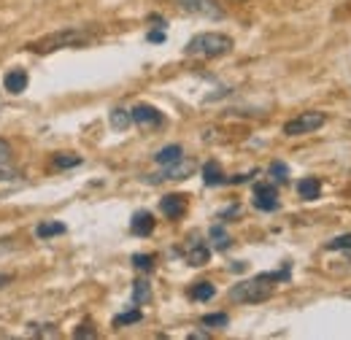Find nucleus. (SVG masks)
I'll return each instance as SVG.
<instances>
[{
  "instance_id": "f257e3e1",
  "label": "nucleus",
  "mask_w": 351,
  "mask_h": 340,
  "mask_svg": "<svg viewBox=\"0 0 351 340\" xmlns=\"http://www.w3.org/2000/svg\"><path fill=\"white\" fill-rule=\"evenodd\" d=\"M278 281H289V262L281 270H276V273H260V276H254L249 281L235 284L230 289V300L232 302H263V300L273 295Z\"/></svg>"
},
{
  "instance_id": "f03ea898",
  "label": "nucleus",
  "mask_w": 351,
  "mask_h": 340,
  "mask_svg": "<svg viewBox=\"0 0 351 340\" xmlns=\"http://www.w3.org/2000/svg\"><path fill=\"white\" fill-rule=\"evenodd\" d=\"M232 49V38L224 33H200L186 43V54L189 57H221Z\"/></svg>"
},
{
  "instance_id": "7ed1b4c3",
  "label": "nucleus",
  "mask_w": 351,
  "mask_h": 340,
  "mask_svg": "<svg viewBox=\"0 0 351 340\" xmlns=\"http://www.w3.org/2000/svg\"><path fill=\"white\" fill-rule=\"evenodd\" d=\"M87 41H89L87 33H82V30H65V33L49 36V38L41 43H33L30 49H36V51H49V49H62V46H82V43H87Z\"/></svg>"
},
{
  "instance_id": "20e7f679",
  "label": "nucleus",
  "mask_w": 351,
  "mask_h": 340,
  "mask_svg": "<svg viewBox=\"0 0 351 340\" xmlns=\"http://www.w3.org/2000/svg\"><path fill=\"white\" fill-rule=\"evenodd\" d=\"M322 125H324V114H319V111H303L300 117H295V119H289L284 125V132L287 135H306V132H316Z\"/></svg>"
},
{
  "instance_id": "39448f33",
  "label": "nucleus",
  "mask_w": 351,
  "mask_h": 340,
  "mask_svg": "<svg viewBox=\"0 0 351 340\" xmlns=\"http://www.w3.org/2000/svg\"><path fill=\"white\" fill-rule=\"evenodd\" d=\"M176 3L181 11H186L192 16H203V19H221L224 16L217 0H176Z\"/></svg>"
},
{
  "instance_id": "423d86ee",
  "label": "nucleus",
  "mask_w": 351,
  "mask_h": 340,
  "mask_svg": "<svg viewBox=\"0 0 351 340\" xmlns=\"http://www.w3.org/2000/svg\"><path fill=\"white\" fill-rule=\"evenodd\" d=\"M195 160H178L173 165H162V173H157L154 178H149V181H184V178H189L192 173H195Z\"/></svg>"
},
{
  "instance_id": "0eeeda50",
  "label": "nucleus",
  "mask_w": 351,
  "mask_h": 340,
  "mask_svg": "<svg viewBox=\"0 0 351 340\" xmlns=\"http://www.w3.org/2000/svg\"><path fill=\"white\" fill-rule=\"evenodd\" d=\"M130 114H132V122H135L138 127H160V125L165 122L162 114H160L154 106H146V103L135 106Z\"/></svg>"
},
{
  "instance_id": "6e6552de",
  "label": "nucleus",
  "mask_w": 351,
  "mask_h": 340,
  "mask_svg": "<svg viewBox=\"0 0 351 340\" xmlns=\"http://www.w3.org/2000/svg\"><path fill=\"white\" fill-rule=\"evenodd\" d=\"M254 208H260V211H276L278 208V189L273 184H257L254 186Z\"/></svg>"
},
{
  "instance_id": "1a4fd4ad",
  "label": "nucleus",
  "mask_w": 351,
  "mask_h": 340,
  "mask_svg": "<svg viewBox=\"0 0 351 340\" xmlns=\"http://www.w3.org/2000/svg\"><path fill=\"white\" fill-rule=\"evenodd\" d=\"M16 178H19V170L14 165V151L0 138V181H16Z\"/></svg>"
},
{
  "instance_id": "9d476101",
  "label": "nucleus",
  "mask_w": 351,
  "mask_h": 340,
  "mask_svg": "<svg viewBox=\"0 0 351 340\" xmlns=\"http://www.w3.org/2000/svg\"><path fill=\"white\" fill-rule=\"evenodd\" d=\"M154 216L149 211H138L135 216H132V221H130V230L138 235V238H146V235H152L154 232Z\"/></svg>"
},
{
  "instance_id": "9b49d317",
  "label": "nucleus",
  "mask_w": 351,
  "mask_h": 340,
  "mask_svg": "<svg viewBox=\"0 0 351 340\" xmlns=\"http://www.w3.org/2000/svg\"><path fill=\"white\" fill-rule=\"evenodd\" d=\"M160 211L165 213L168 219H181L184 211H186V200H184V195H168V197H162Z\"/></svg>"
},
{
  "instance_id": "f8f14e48",
  "label": "nucleus",
  "mask_w": 351,
  "mask_h": 340,
  "mask_svg": "<svg viewBox=\"0 0 351 340\" xmlns=\"http://www.w3.org/2000/svg\"><path fill=\"white\" fill-rule=\"evenodd\" d=\"M3 86H5V92H11V95H22V92L27 89V73H25L22 68L8 71L5 79H3Z\"/></svg>"
},
{
  "instance_id": "ddd939ff",
  "label": "nucleus",
  "mask_w": 351,
  "mask_h": 340,
  "mask_svg": "<svg viewBox=\"0 0 351 340\" xmlns=\"http://www.w3.org/2000/svg\"><path fill=\"white\" fill-rule=\"evenodd\" d=\"M208 259H211V249H208L203 241H195V243L186 249V262H189L192 267H203Z\"/></svg>"
},
{
  "instance_id": "4468645a",
  "label": "nucleus",
  "mask_w": 351,
  "mask_h": 340,
  "mask_svg": "<svg viewBox=\"0 0 351 340\" xmlns=\"http://www.w3.org/2000/svg\"><path fill=\"white\" fill-rule=\"evenodd\" d=\"M298 192H300L303 200H316L322 195V181L313 178V175H306V178L298 181Z\"/></svg>"
},
{
  "instance_id": "2eb2a0df",
  "label": "nucleus",
  "mask_w": 351,
  "mask_h": 340,
  "mask_svg": "<svg viewBox=\"0 0 351 340\" xmlns=\"http://www.w3.org/2000/svg\"><path fill=\"white\" fill-rule=\"evenodd\" d=\"M181 157H184V149H181L178 143H171V146H165V149H160V151L154 154L157 165H173Z\"/></svg>"
},
{
  "instance_id": "dca6fc26",
  "label": "nucleus",
  "mask_w": 351,
  "mask_h": 340,
  "mask_svg": "<svg viewBox=\"0 0 351 340\" xmlns=\"http://www.w3.org/2000/svg\"><path fill=\"white\" fill-rule=\"evenodd\" d=\"M203 181L208 184V186H219V184H227V178H224V173L217 162H206L203 165Z\"/></svg>"
},
{
  "instance_id": "f3484780",
  "label": "nucleus",
  "mask_w": 351,
  "mask_h": 340,
  "mask_svg": "<svg viewBox=\"0 0 351 340\" xmlns=\"http://www.w3.org/2000/svg\"><path fill=\"white\" fill-rule=\"evenodd\" d=\"M214 295H217V287H214L211 281H197V284L189 289V298L200 300V302H203V300H211Z\"/></svg>"
},
{
  "instance_id": "a211bd4d",
  "label": "nucleus",
  "mask_w": 351,
  "mask_h": 340,
  "mask_svg": "<svg viewBox=\"0 0 351 340\" xmlns=\"http://www.w3.org/2000/svg\"><path fill=\"white\" fill-rule=\"evenodd\" d=\"M62 232H65V224H60V221H44V224L36 227V235H38L41 241H49V238L62 235Z\"/></svg>"
},
{
  "instance_id": "6ab92c4d",
  "label": "nucleus",
  "mask_w": 351,
  "mask_h": 340,
  "mask_svg": "<svg viewBox=\"0 0 351 340\" xmlns=\"http://www.w3.org/2000/svg\"><path fill=\"white\" fill-rule=\"evenodd\" d=\"M152 300V287H149V281H135L132 284V302L135 305H146Z\"/></svg>"
},
{
  "instance_id": "aec40b11",
  "label": "nucleus",
  "mask_w": 351,
  "mask_h": 340,
  "mask_svg": "<svg viewBox=\"0 0 351 340\" xmlns=\"http://www.w3.org/2000/svg\"><path fill=\"white\" fill-rule=\"evenodd\" d=\"M132 125V114L128 108H114L111 111V127L114 130H128Z\"/></svg>"
},
{
  "instance_id": "412c9836",
  "label": "nucleus",
  "mask_w": 351,
  "mask_h": 340,
  "mask_svg": "<svg viewBox=\"0 0 351 340\" xmlns=\"http://www.w3.org/2000/svg\"><path fill=\"white\" fill-rule=\"evenodd\" d=\"M143 319V313L138 311V308H132V311H125V313H119L117 319H114V327H128V324H138Z\"/></svg>"
},
{
  "instance_id": "4be33fe9",
  "label": "nucleus",
  "mask_w": 351,
  "mask_h": 340,
  "mask_svg": "<svg viewBox=\"0 0 351 340\" xmlns=\"http://www.w3.org/2000/svg\"><path fill=\"white\" fill-rule=\"evenodd\" d=\"M208 238H211V243H214L217 249H227V246H230V235L224 232V227H221V224H214V227H211Z\"/></svg>"
},
{
  "instance_id": "5701e85b",
  "label": "nucleus",
  "mask_w": 351,
  "mask_h": 340,
  "mask_svg": "<svg viewBox=\"0 0 351 340\" xmlns=\"http://www.w3.org/2000/svg\"><path fill=\"white\" fill-rule=\"evenodd\" d=\"M227 313H206L203 316V327H208V330H221V327H227Z\"/></svg>"
},
{
  "instance_id": "b1692460",
  "label": "nucleus",
  "mask_w": 351,
  "mask_h": 340,
  "mask_svg": "<svg viewBox=\"0 0 351 340\" xmlns=\"http://www.w3.org/2000/svg\"><path fill=\"white\" fill-rule=\"evenodd\" d=\"M51 165H54V168H57V170L76 168V165H82V157H73V154H57Z\"/></svg>"
},
{
  "instance_id": "393cba45",
  "label": "nucleus",
  "mask_w": 351,
  "mask_h": 340,
  "mask_svg": "<svg viewBox=\"0 0 351 340\" xmlns=\"http://www.w3.org/2000/svg\"><path fill=\"white\" fill-rule=\"evenodd\" d=\"M132 265H135L138 270H146V273H149V270H154V256L152 254H135L132 256Z\"/></svg>"
},
{
  "instance_id": "a878e982",
  "label": "nucleus",
  "mask_w": 351,
  "mask_h": 340,
  "mask_svg": "<svg viewBox=\"0 0 351 340\" xmlns=\"http://www.w3.org/2000/svg\"><path fill=\"white\" fill-rule=\"evenodd\" d=\"M327 249H330V252H338V249H349V252H351V232H349V235H338V238H332V241L327 243Z\"/></svg>"
},
{
  "instance_id": "bb28decb",
  "label": "nucleus",
  "mask_w": 351,
  "mask_h": 340,
  "mask_svg": "<svg viewBox=\"0 0 351 340\" xmlns=\"http://www.w3.org/2000/svg\"><path fill=\"white\" fill-rule=\"evenodd\" d=\"M270 173H273V178H276L278 184H284L287 175H289V168H287L284 162H273V165H270Z\"/></svg>"
},
{
  "instance_id": "cd10ccee",
  "label": "nucleus",
  "mask_w": 351,
  "mask_h": 340,
  "mask_svg": "<svg viewBox=\"0 0 351 340\" xmlns=\"http://www.w3.org/2000/svg\"><path fill=\"white\" fill-rule=\"evenodd\" d=\"M146 38H149V41H152V43H162V41H165V38H168V36H165L162 30H152V33H149Z\"/></svg>"
},
{
  "instance_id": "c85d7f7f",
  "label": "nucleus",
  "mask_w": 351,
  "mask_h": 340,
  "mask_svg": "<svg viewBox=\"0 0 351 340\" xmlns=\"http://www.w3.org/2000/svg\"><path fill=\"white\" fill-rule=\"evenodd\" d=\"M76 338H95V330H89V324H84L82 330H76Z\"/></svg>"
},
{
  "instance_id": "c756f323",
  "label": "nucleus",
  "mask_w": 351,
  "mask_h": 340,
  "mask_svg": "<svg viewBox=\"0 0 351 340\" xmlns=\"http://www.w3.org/2000/svg\"><path fill=\"white\" fill-rule=\"evenodd\" d=\"M5 284H11V276H5V273H0V289H3Z\"/></svg>"
}]
</instances>
